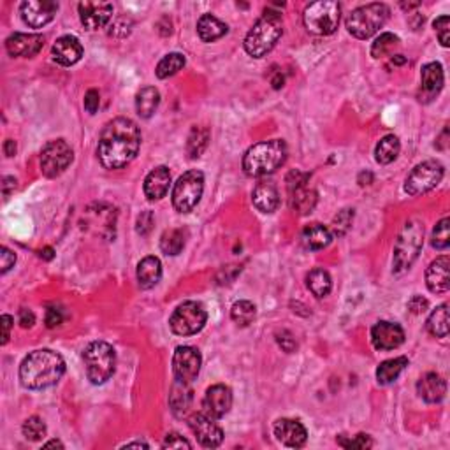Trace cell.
<instances>
[{
	"label": "cell",
	"instance_id": "7",
	"mask_svg": "<svg viewBox=\"0 0 450 450\" xmlns=\"http://www.w3.org/2000/svg\"><path fill=\"white\" fill-rule=\"evenodd\" d=\"M387 20H389V7L385 4H366L349 14L346 28L353 38L370 39L385 25Z\"/></svg>",
	"mask_w": 450,
	"mask_h": 450
},
{
	"label": "cell",
	"instance_id": "32",
	"mask_svg": "<svg viewBox=\"0 0 450 450\" xmlns=\"http://www.w3.org/2000/svg\"><path fill=\"white\" fill-rule=\"evenodd\" d=\"M188 385H190V383L176 380V382L172 383L171 394H169V405H171V410L180 417L185 415L187 410L192 405V390Z\"/></svg>",
	"mask_w": 450,
	"mask_h": 450
},
{
	"label": "cell",
	"instance_id": "29",
	"mask_svg": "<svg viewBox=\"0 0 450 450\" xmlns=\"http://www.w3.org/2000/svg\"><path fill=\"white\" fill-rule=\"evenodd\" d=\"M420 77H422L424 92L429 94L431 97L440 94V90L444 88V67H441V64H438V62H429V64L424 65Z\"/></svg>",
	"mask_w": 450,
	"mask_h": 450
},
{
	"label": "cell",
	"instance_id": "35",
	"mask_svg": "<svg viewBox=\"0 0 450 450\" xmlns=\"http://www.w3.org/2000/svg\"><path fill=\"white\" fill-rule=\"evenodd\" d=\"M400 150H401V145H400V139H397L396 136L394 134L383 136L375 148L376 162L383 165L390 164V162H394L397 158Z\"/></svg>",
	"mask_w": 450,
	"mask_h": 450
},
{
	"label": "cell",
	"instance_id": "44",
	"mask_svg": "<svg viewBox=\"0 0 450 450\" xmlns=\"http://www.w3.org/2000/svg\"><path fill=\"white\" fill-rule=\"evenodd\" d=\"M352 220H353V209H350V208L341 209V212H339L338 215L334 216L333 231H331V234L338 236V238L345 236L346 231L350 229V225H352Z\"/></svg>",
	"mask_w": 450,
	"mask_h": 450
},
{
	"label": "cell",
	"instance_id": "47",
	"mask_svg": "<svg viewBox=\"0 0 450 450\" xmlns=\"http://www.w3.org/2000/svg\"><path fill=\"white\" fill-rule=\"evenodd\" d=\"M62 322H64V309H60L58 306H50L46 309V326L53 329V327L60 326Z\"/></svg>",
	"mask_w": 450,
	"mask_h": 450
},
{
	"label": "cell",
	"instance_id": "45",
	"mask_svg": "<svg viewBox=\"0 0 450 450\" xmlns=\"http://www.w3.org/2000/svg\"><path fill=\"white\" fill-rule=\"evenodd\" d=\"M433 27H434V31H437V35H438V39H440L441 46L449 48L450 46V18L447 16V14L437 18V21L433 23Z\"/></svg>",
	"mask_w": 450,
	"mask_h": 450
},
{
	"label": "cell",
	"instance_id": "16",
	"mask_svg": "<svg viewBox=\"0 0 450 450\" xmlns=\"http://www.w3.org/2000/svg\"><path fill=\"white\" fill-rule=\"evenodd\" d=\"M77 11H79L81 23L87 31H99V28L106 27L113 18V4L109 2L87 0L77 6Z\"/></svg>",
	"mask_w": 450,
	"mask_h": 450
},
{
	"label": "cell",
	"instance_id": "54",
	"mask_svg": "<svg viewBox=\"0 0 450 450\" xmlns=\"http://www.w3.org/2000/svg\"><path fill=\"white\" fill-rule=\"evenodd\" d=\"M13 317L11 315H2L0 324H2V345H7L11 338V329H13Z\"/></svg>",
	"mask_w": 450,
	"mask_h": 450
},
{
	"label": "cell",
	"instance_id": "1",
	"mask_svg": "<svg viewBox=\"0 0 450 450\" xmlns=\"http://www.w3.org/2000/svg\"><path fill=\"white\" fill-rule=\"evenodd\" d=\"M141 146V132L131 118H114L104 125L99 138L97 155L106 169H121L131 164Z\"/></svg>",
	"mask_w": 450,
	"mask_h": 450
},
{
	"label": "cell",
	"instance_id": "8",
	"mask_svg": "<svg viewBox=\"0 0 450 450\" xmlns=\"http://www.w3.org/2000/svg\"><path fill=\"white\" fill-rule=\"evenodd\" d=\"M341 16V7L333 0H320L309 4L302 14L306 31L315 35H331L336 32Z\"/></svg>",
	"mask_w": 450,
	"mask_h": 450
},
{
	"label": "cell",
	"instance_id": "49",
	"mask_svg": "<svg viewBox=\"0 0 450 450\" xmlns=\"http://www.w3.org/2000/svg\"><path fill=\"white\" fill-rule=\"evenodd\" d=\"M162 447H164V449H183V447L192 449V444H190V441H187L183 437H180V434L171 433V434H168V437H165V440H164V444H162Z\"/></svg>",
	"mask_w": 450,
	"mask_h": 450
},
{
	"label": "cell",
	"instance_id": "51",
	"mask_svg": "<svg viewBox=\"0 0 450 450\" xmlns=\"http://www.w3.org/2000/svg\"><path fill=\"white\" fill-rule=\"evenodd\" d=\"M131 27H132L131 21L125 20V18H118L114 23H111V31H109V34L116 35V38H125V35L131 34Z\"/></svg>",
	"mask_w": 450,
	"mask_h": 450
},
{
	"label": "cell",
	"instance_id": "6",
	"mask_svg": "<svg viewBox=\"0 0 450 450\" xmlns=\"http://www.w3.org/2000/svg\"><path fill=\"white\" fill-rule=\"evenodd\" d=\"M83 363L87 376L94 385L108 382L116 370V352L109 343L92 341L83 352Z\"/></svg>",
	"mask_w": 450,
	"mask_h": 450
},
{
	"label": "cell",
	"instance_id": "17",
	"mask_svg": "<svg viewBox=\"0 0 450 450\" xmlns=\"http://www.w3.org/2000/svg\"><path fill=\"white\" fill-rule=\"evenodd\" d=\"M405 341V331L400 324L387 322V320H380L371 329V343L376 350H394L397 346L403 345Z\"/></svg>",
	"mask_w": 450,
	"mask_h": 450
},
{
	"label": "cell",
	"instance_id": "34",
	"mask_svg": "<svg viewBox=\"0 0 450 450\" xmlns=\"http://www.w3.org/2000/svg\"><path fill=\"white\" fill-rule=\"evenodd\" d=\"M158 104H160V94H158V90L155 87L143 88L136 95V111H138L141 118L153 116Z\"/></svg>",
	"mask_w": 450,
	"mask_h": 450
},
{
	"label": "cell",
	"instance_id": "10",
	"mask_svg": "<svg viewBox=\"0 0 450 450\" xmlns=\"http://www.w3.org/2000/svg\"><path fill=\"white\" fill-rule=\"evenodd\" d=\"M206 320H208V313L204 306L197 301H187L172 312L169 326L178 336H194L201 333L202 327L206 326Z\"/></svg>",
	"mask_w": 450,
	"mask_h": 450
},
{
	"label": "cell",
	"instance_id": "25",
	"mask_svg": "<svg viewBox=\"0 0 450 450\" xmlns=\"http://www.w3.org/2000/svg\"><path fill=\"white\" fill-rule=\"evenodd\" d=\"M252 201L259 212L273 213L280 204L278 188L273 182H259L252 192Z\"/></svg>",
	"mask_w": 450,
	"mask_h": 450
},
{
	"label": "cell",
	"instance_id": "57",
	"mask_svg": "<svg viewBox=\"0 0 450 450\" xmlns=\"http://www.w3.org/2000/svg\"><path fill=\"white\" fill-rule=\"evenodd\" d=\"M9 187H16V180L14 178H4V195H9Z\"/></svg>",
	"mask_w": 450,
	"mask_h": 450
},
{
	"label": "cell",
	"instance_id": "38",
	"mask_svg": "<svg viewBox=\"0 0 450 450\" xmlns=\"http://www.w3.org/2000/svg\"><path fill=\"white\" fill-rule=\"evenodd\" d=\"M185 62H187L185 55H182V53L165 55V57L162 58L160 62H158L155 75H157V77H160V79L175 76L176 72H180L183 67H185Z\"/></svg>",
	"mask_w": 450,
	"mask_h": 450
},
{
	"label": "cell",
	"instance_id": "33",
	"mask_svg": "<svg viewBox=\"0 0 450 450\" xmlns=\"http://www.w3.org/2000/svg\"><path fill=\"white\" fill-rule=\"evenodd\" d=\"M306 287H308L313 296L322 300V297L329 296L331 289H333V280H331V275L326 269L317 268L309 271L308 276H306Z\"/></svg>",
	"mask_w": 450,
	"mask_h": 450
},
{
	"label": "cell",
	"instance_id": "20",
	"mask_svg": "<svg viewBox=\"0 0 450 450\" xmlns=\"http://www.w3.org/2000/svg\"><path fill=\"white\" fill-rule=\"evenodd\" d=\"M44 46V38L40 34H16L9 35L6 40V50L11 57H35Z\"/></svg>",
	"mask_w": 450,
	"mask_h": 450
},
{
	"label": "cell",
	"instance_id": "24",
	"mask_svg": "<svg viewBox=\"0 0 450 450\" xmlns=\"http://www.w3.org/2000/svg\"><path fill=\"white\" fill-rule=\"evenodd\" d=\"M169 185H171V171L165 165H158L146 176L145 195L150 201H158V199L165 197Z\"/></svg>",
	"mask_w": 450,
	"mask_h": 450
},
{
	"label": "cell",
	"instance_id": "27",
	"mask_svg": "<svg viewBox=\"0 0 450 450\" xmlns=\"http://www.w3.org/2000/svg\"><path fill=\"white\" fill-rule=\"evenodd\" d=\"M301 239L308 250H322L333 241V234H331V229L324 227L322 224H312L304 227Z\"/></svg>",
	"mask_w": 450,
	"mask_h": 450
},
{
	"label": "cell",
	"instance_id": "11",
	"mask_svg": "<svg viewBox=\"0 0 450 450\" xmlns=\"http://www.w3.org/2000/svg\"><path fill=\"white\" fill-rule=\"evenodd\" d=\"M444 165L437 160H426L422 164L415 165L413 171L408 175L407 182H405V192L412 197L417 195L427 194L429 190H433L438 183L444 180Z\"/></svg>",
	"mask_w": 450,
	"mask_h": 450
},
{
	"label": "cell",
	"instance_id": "13",
	"mask_svg": "<svg viewBox=\"0 0 450 450\" xmlns=\"http://www.w3.org/2000/svg\"><path fill=\"white\" fill-rule=\"evenodd\" d=\"M188 426H190L192 433L195 434L199 444L206 449H216L222 445L224 441V431L219 424L215 422V419L209 415H206L204 412L194 413V415L188 419Z\"/></svg>",
	"mask_w": 450,
	"mask_h": 450
},
{
	"label": "cell",
	"instance_id": "56",
	"mask_svg": "<svg viewBox=\"0 0 450 450\" xmlns=\"http://www.w3.org/2000/svg\"><path fill=\"white\" fill-rule=\"evenodd\" d=\"M4 153H6L7 157H14V153H16V143H14L13 139H7V141L4 143Z\"/></svg>",
	"mask_w": 450,
	"mask_h": 450
},
{
	"label": "cell",
	"instance_id": "53",
	"mask_svg": "<svg viewBox=\"0 0 450 450\" xmlns=\"http://www.w3.org/2000/svg\"><path fill=\"white\" fill-rule=\"evenodd\" d=\"M408 309L412 313H415V315H420V313H424L427 309V300H424L420 296L412 297L410 302H408Z\"/></svg>",
	"mask_w": 450,
	"mask_h": 450
},
{
	"label": "cell",
	"instance_id": "22",
	"mask_svg": "<svg viewBox=\"0 0 450 450\" xmlns=\"http://www.w3.org/2000/svg\"><path fill=\"white\" fill-rule=\"evenodd\" d=\"M51 55H53V60L57 64L71 67L83 57V46H81L79 39L75 38V35H64V38H60L53 44Z\"/></svg>",
	"mask_w": 450,
	"mask_h": 450
},
{
	"label": "cell",
	"instance_id": "36",
	"mask_svg": "<svg viewBox=\"0 0 450 450\" xmlns=\"http://www.w3.org/2000/svg\"><path fill=\"white\" fill-rule=\"evenodd\" d=\"M427 331H429L431 336L434 338H447L449 334V304L438 306L437 309H433V313L427 319Z\"/></svg>",
	"mask_w": 450,
	"mask_h": 450
},
{
	"label": "cell",
	"instance_id": "52",
	"mask_svg": "<svg viewBox=\"0 0 450 450\" xmlns=\"http://www.w3.org/2000/svg\"><path fill=\"white\" fill-rule=\"evenodd\" d=\"M151 225H153V213L145 212L138 216V227H136V231H138V234L146 236L151 231Z\"/></svg>",
	"mask_w": 450,
	"mask_h": 450
},
{
	"label": "cell",
	"instance_id": "55",
	"mask_svg": "<svg viewBox=\"0 0 450 450\" xmlns=\"http://www.w3.org/2000/svg\"><path fill=\"white\" fill-rule=\"evenodd\" d=\"M34 324H35L34 313H32L31 309H27V308L21 309V312H20V326L27 329V327H32Z\"/></svg>",
	"mask_w": 450,
	"mask_h": 450
},
{
	"label": "cell",
	"instance_id": "9",
	"mask_svg": "<svg viewBox=\"0 0 450 450\" xmlns=\"http://www.w3.org/2000/svg\"><path fill=\"white\" fill-rule=\"evenodd\" d=\"M204 192V175L197 169L187 171L178 178L172 188V206L180 213L194 212Z\"/></svg>",
	"mask_w": 450,
	"mask_h": 450
},
{
	"label": "cell",
	"instance_id": "30",
	"mask_svg": "<svg viewBox=\"0 0 450 450\" xmlns=\"http://www.w3.org/2000/svg\"><path fill=\"white\" fill-rule=\"evenodd\" d=\"M290 195V208L297 212L300 215H308L317 206V192L308 188L306 185L289 190Z\"/></svg>",
	"mask_w": 450,
	"mask_h": 450
},
{
	"label": "cell",
	"instance_id": "31",
	"mask_svg": "<svg viewBox=\"0 0 450 450\" xmlns=\"http://www.w3.org/2000/svg\"><path fill=\"white\" fill-rule=\"evenodd\" d=\"M408 366L407 357H394V359H387L376 368V380L382 385H389V383L396 382L400 375L403 373L405 368Z\"/></svg>",
	"mask_w": 450,
	"mask_h": 450
},
{
	"label": "cell",
	"instance_id": "40",
	"mask_svg": "<svg viewBox=\"0 0 450 450\" xmlns=\"http://www.w3.org/2000/svg\"><path fill=\"white\" fill-rule=\"evenodd\" d=\"M209 141V131L206 127H194L192 128L190 136H188L187 143V151L190 155V158H199L202 155V151L206 150Z\"/></svg>",
	"mask_w": 450,
	"mask_h": 450
},
{
	"label": "cell",
	"instance_id": "5",
	"mask_svg": "<svg viewBox=\"0 0 450 450\" xmlns=\"http://www.w3.org/2000/svg\"><path fill=\"white\" fill-rule=\"evenodd\" d=\"M424 243V225L419 220H410L405 224L403 231L397 236L396 246H394V273L401 275L412 268L413 263L419 259Z\"/></svg>",
	"mask_w": 450,
	"mask_h": 450
},
{
	"label": "cell",
	"instance_id": "43",
	"mask_svg": "<svg viewBox=\"0 0 450 450\" xmlns=\"http://www.w3.org/2000/svg\"><path fill=\"white\" fill-rule=\"evenodd\" d=\"M23 434L25 438L31 441L43 440V438L46 437V424H44L43 419H39V417H31V419L25 420Z\"/></svg>",
	"mask_w": 450,
	"mask_h": 450
},
{
	"label": "cell",
	"instance_id": "26",
	"mask_svg": "<svg viewBox=\"0 0 450 450\" xmlns=\"http://www.w3.org/2000/svg\"><path fill=\"white\" fill-rule=\"evenodd\" d=\"M162 278V263L157 257L150 256L145 257L141 263L138 264V282L139 287L145 290L153 289Z\"/></svg>",
	"mask_w": 450,
	"mask_h": 450
},
{
	"label": "cell",
	"instance_id": "50",
	"mask_svg": "<svg viewBox=\"0 0 450 450\" xmlns=\"http://www.w3.org/2000/svg\"><path fill=\"white\" fill-rule=\"evenodd\" d=\"M99 106H101V95H99L97 90H88L87 95H84V109H87L90 114L97 113Z\"/></svg>",
	"mask_w": 450,
	"mask_h": 450
},
{
	"label": "cell",
	"instance_id": "42",
	"mask_svg": "<svg viewBox=\"0 0 450 450\" xmlns=\"http://www.w3.org/2000/svg\"><path fill=\"white\" fill-rule=\"evenodd\" d=\"M450 219L449 216H445V219H441L440 222L437 224V227H434L433 231V236H431V245H433V248L437 250H447L449 245H450Z\"/></svg>",
	"mask_w": 450,
	"mask_h": 450
},
{
	"label": "cell",
	"instance_id": "14",
	"mask_svg": "<svg viewBox=\"0 0 450 450\" xmlns=\"http://www.w3.org/2000/svg\"><path fill=\"white\" fill-rule=\"evenodd\" d=\"M202 366V357L195 346H178L172 356V371L176 380L192 383L199 376Z\"/></svg>",
	"mask_w": 450,
	"mask_h": 450
},
{
	"label": "cell",
	"instance_id": "4",
	"mask_svg": "<svg viewBox=\"0 0 450 450\" xmlns=\"http://www.w3.org/2000/svg\"><path fill=\"white\" fill-rule=\"evenodd\" d=\"M283 34V21L278 13H265L246 34L245 51L253 58H263L276 46Z\"/></svg>",
	"mask_w": 450,
	"mask_h": 450
},
{
	"label": "cell",
	"instance_id": "46",
	"mask_svg": "<svg viewBox=\"0 0 450 450\" xmlns=\"http://www.w3.org/2000/svg\"><path fill=\"white\" fill-rule=\"evenodd\" d=\"M338 444L341 445V447L345 449H359V450H364V449H371L373 447V440H371L368 434H357L356 438H352V440H345L343 437L338 438Z\"/></svg>",
	"mask_w": 450,
	"mask_h": 450
},
{
	"label": "cell",
	"instance_id": "28",
	"mask_svg": "<svg viewBox=\"0 0 450 450\" xmlns=\"http://www.w3.org/2000/svg\"><path fill=\"white\" fill-rule=\"evenodd\" d=\"M229 32V27L215 18L213 14H202L197 21V34L204 43H213V40L224 38Z\"/></svg>",
	"mask_w": 450,
	"mask_h": 450
},
{
	"label": "cell",
	"instance_id": "18",
	"mask_svg": "<svg viewBox=\"0 0 450 450\" xmlns=\"http://www.w3.org/2000/svg\"><path fill=\"white\" fill-rule=\"evenodd\" d=\"M273 433H275L276 440L282 445L290 449H301L304 447L306 440H308V431L302 426L300 420L294 419H278L273 426Z\"/></svg>",
	"mask_w": 450,
	"mask_h": 450
},
{
	"label": "cell",
	"instance_id": "2",
	"mask_svg": "<svg viewBox=\"0 0 450 450\" xmlns=\"http://www.w3.org/2000/svg\"><path fill=\"white\" fill-rule=\"evenodd\" d=\"M65 373V361L50 349L34 350L20 366V380L25 389L40 390L55 385Z\"/></svg>",
	"mask_w": 450,
	"mask_h": 450
},
{
	"label": "cell",
	"instance_id": "19",
	"mask_svg": "<svg viewBox=\"0 0 450 450\" xmlns=\"http://www.w3.org/2000/svg\"><path fill=\"white\" fill-rule=\"evenodd\" d=\"M232 407V390L227 385H213L206 390L202 400V412L213 419H222Z\"/></svg>",
	"mask_w": 450,
	"mask_h": 450
},
{
	"label": "cell",
	"instance_id": "21",
	"mask_svg": "<svg viewBox=\"0 0 450 450\" xmlns=\"http://www.w3.org/2000/svg\"><path fill=\"white\" fill-rule=\"evenodd\" d=\"M450 259L447 256L438 257L426 271V285L433 294H445L450 289Z\"/></svg>",
	"mask_w": 450,
	"mask_h": 450
},
{
	"label": "cell",
	"instance_id": "12",
	"mask_svg": "<svg viewBox=\"0 0 450 450\" xmlns=\"http://www.w3.org/2000/svg\"><path fill=\"white\" fill-rule=\"evenodd\" d=\"M75 160V151L64 139L50 141L40 151V171L48 178L60 176Z\"/></svg>",
	"mask_w": 450,
	"mask_h": 450
},
{
	"label": "cell",
	"instance_id": "58",
	"mask_svg": "<svg viewBox=\"0 0 450 450\" xmlns=\"http://www.w3.org/2000/svg\"><path fill=\"white\" fill-rule=\"evenodd\" d=\"M53 447L64 449V445H62V441H58V440H51V441H48V444H44V449H53Z\"/></svg>",
	"mask_w": 450,
	"mask_h": 450
},
{
	"label": "cell",
	"instance_id": "48",
	"mask_svg": "<svg viewBox=\"0 0 450 450\" xmlns=\"http://www.w3.org/2000/svg\"><path fill=\"white\" fill-rule=\"evenodd\" d=\"M14 263H16V253L11 252L7 246H2L0 248V273H7L11 268H13Z\"/></svg>",
	"mask_w": 450,
	"mask_h": 450
},
{
	"label": "cell",
	"instance_id": "39",
	"mask_svg": "<svg viewBox=\"0 0 450 450\" xmlns=\"http://www.w3.org/2000/svg\"><path fill=\"white\" fill-rule=\"evenodd\" d=\"M231 317L238 326L246 327L256 320L257 317V306L252 301H238L232 304Z\"/></svg>",
	"mask_w": 450,
	"mask_h": 450
},
{
	"label": "cell",
	"instance_id": "59",
	"mask_svg": "<svg viewBox=\"0 0 450 450\" xmlns=\"http://www.w3.org/2000/svg\"><path fill=\"white\" fill-rule=\"evenodd\" d=\"M125 447H143V449H148V445L143 444V441H131V444H127Z\"/></svg>",
	"mask_w": 450,
	"mask_h": 450
},
{
	"label": "cell",
	"instance_id": "15",
	"mask_svg": "<svg viewBox=\"0 0 450 450\" xmlns=\"http://www.w3.org/2000/svg\"><path fill=\"white\" fill-rule=\"evenodd\" d=\"M58 11V4L51 0H27L20 6V14L32 28H40L50 23Z\"/></svg>",
	"mask_w": 450,
	"mask_h": 450
},
{
	"label": "cell",
	"instance_id": "23",
	"mask_svg": "<svg viewBox=\"0 0 450 450\" xmlns=\"http://www.w3.org/2000/svg\"><path fill=\"white\" fill-rule=\"evenodd\" d=\"M417 393L426 403H441L447 394V382L437 373H426L417 382Z\"/></svg>",
	"mask_w": 450,
	"mask_h": 450
},
{
	"label": "cell",
	"instance_id": "3",
	"mask_svg": "<svg viewBox=\"0 0 450 450\" xmlns=\"http://www.w3.org/2000/svg\"><path fill=\"white\" fill-rule=\"evenodd\" d=\"M287 145L283 139H271L253 145L243 157V169L252 178H263L278 171L287 160Z\"/></svg>",
	"mask_w": 450,
	"mask_h": 450
},
{
	"label": "cell",
	"instance_id": "41",
	"mask_svg": "<svg viewBox=\"0 0 450 450\" xmlns=\"http://www.w3.org/2000/svg\"><path fill=\"white\" fill-rule=\"evenodd\" d=\"M400 46V38L390 32H385V34L380 35L378 39L375 40L373 46H371V57L373 58H382L387 57L394 51V48Z\"/></svg>",
	"mask_w": 450,
	"mask_h": 450
},
{
	"label": "cell",
	"instance_id": "37",
	"mask_svg": "<svg viewBox=\"0 0 450 450\" xmlns=\"http://www.w3.org/2000/svg\"><path fill=\"white\" fill-rule=\"evenodd\" d=\"M187 232L183 229H169L162 234L160 238V248L165 256H178L185 246Z\"/></svg>",
	"mask_w": 450,
	"mask_h": 450
}]
</instances>
